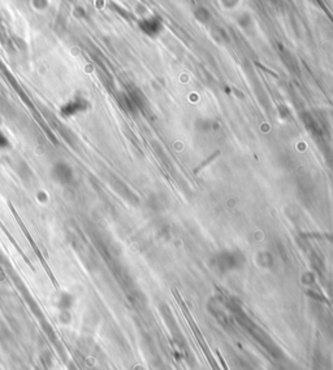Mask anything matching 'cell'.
I'll use <instances>...</instances> for the list:
<instances>
[{
    "instance_id": "6da1fadb",
    "label": "cell",
    "mask_w": 333,
    "mask_h": 370,
    "mask_svg": "<svg viewBox=\"0 0 333 370\" xmlns=\"http://www.w3.org/2000/svg\"><path fill=\"white\" fill-rule=\"evenodd\" d=\"M87 108H89V103H87L86 99L81 98V96H76V98L71 99V100L66 101L62 105L61 109H60V113L64 117H75V116L85 112Z\"/></svg>"
},
{
    "instance_id": "7a4b0ae2",
    "label": "cell",
    "mask_w": 333,
    "mask_h": 370,
    "mask_svg": "<svg viewBox=\"0 0 333 370\" xmlns=\"http://www.w3.org/2000/svg\"><path fill=\"white\" fill-rule=\"evenodd\" d=\"M51 175L60 184H69L73 181L75 172L66 163H56L51 169Z\"/></svg>"
},
{
    "instance_id": "3957f363",
    "label": "cell",
    "mask_w": 333,
    "mask_h": 370,
    "mask_svg": "<svg viewBox=\"0 0 333 370\" xmlns=\"http://www.w3.org/2000/svg\"><path fill=\"white\" fill-rule=\"evenodd\" d=\"M31 4H33L34 8L38 9V11H45L46 8H48L50 2H48V0H31Z\"/></svg>"
},
{
    "instance_id": "277c9868",
    "label": "cell",
    "mask_w": 333,
    "mask_h": 370,
    "mask_svg": "<svg viewBox=\"0 0 333 370\" xmlns=\"http://www.w3.org/2000/svg\"><path fill=\"white\" fill-rule=\"evenodd\" d=\"M9 145H11V142H9L8 136L0 131V150H7V148H9Z\"/></svg>"
}]
</instances>
